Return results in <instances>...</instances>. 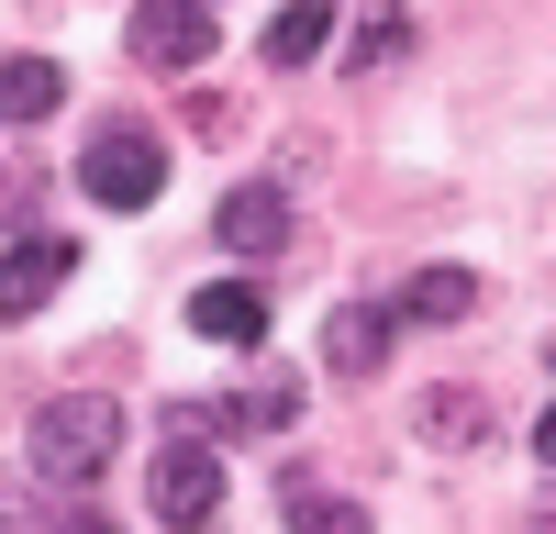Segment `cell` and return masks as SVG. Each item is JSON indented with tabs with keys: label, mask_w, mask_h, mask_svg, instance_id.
Instances as JSON below:
<instances>
[{
	"label": "cell",
	"mask_w": 556,
	"mask_h": 534,
	"mask_svg": "<svg viewBox=\"0 0 556 534\" xmlns=\"http://www.w3.org/2000/svg\"><path fill=\"white\" fill-rule=\"evenodd\" d=\"M112 445H123V400L112 390H56L34 412V434H23V457H34L45 490H89L112 468Z\"/></svg>",
	"instance_id": "6da1fadb"
},
{
	"label": "cell",
	"mask_w": 556,
	"mask_h": 534,
	"mask_svg": "<svg viewBox=\"0 0 556 534\" xmlns=\"http://www.w3.org/2000/svg\"><path fill=\"white\" fill-rule=\"evenodd\" d=\"M156 178H167V145H156L146 123H101V134L78 145V190L101 201V212H146Z\"/></svg>",
	"instance_id": "7a4b0ae2"
},
{
	"label": "cell",
	"mask_w": 556,
	"mask_h": 534,
	"mask_svg": "<svg viewBox=\"0 0 556 534\" xmlns=\"http://www.w3.org/2000/svg\"><path fill=\"white\" fill-rule=\"evenodd\" d=\"M146 501H156V523H167V534H201V523L223 512L212 434H167V457H156V479H146Z\"/></svg>",
	"instance_id": "3957f363"
},
{
	"label": "cell",
	"mask_w": 556,
	"mask_h": 534,
	"mask_svg": "<svg viewBox=\"0 0 556 534\" xmlns=\"http://www.w3.org/2000/svg\"><path fill=\"white\" fill-rule=\"evenodd\" d=\"M134 56L146 67H201L212 56V12L201 0H134Z\"/></svg>",
	"instance_id": "277c9868"
},
{
	"label": "cell",
	"mask_w": 556,
	"mask_h": 534,
	"mask_svg": "<svg viewBox=\"0 0 556 534\" xmlns=\"http://www.w3.org/2000/svg\"><path fill=\"white\" fill-rule=\"evenodd\" d=\"M67 245L56 234H23V245H0V323H23V312H45V301H56L67 290Z\"/></svg>",
	"instance_id": "5b68a950"
},
{
	"label": "cell",
	"mask_w": 556,
	"mask_h": 534,
	"mask_svg": "<svg viewBox=\"0 0 556 534\" xmlns=\"http://www.w3.org/2000/svg\"><path fill=\"white\" fill-rule=\"evenodd\" d=\"M212 234L235 245V256H278V245H290V201H278V190H256V178H245V190H223Z\"/></svg>",
	"instance_id": "8992f818"
},
{
	"label": "cell",
	"mask_w": 556,
	"mask_h": 534,
	"mask_svg": "<svg viewBox=\"0 0 556 534\" xmlns=\"http://www.w3.org/2000/svg\"><path fill=\"white\" fill-rule=\"evenodd\" d=\"M190 323H201L212 345H267V290H256V279H212V290L190 301Z\"/></svg>",
	"instance_id": "52a82bcc"
},
{
	"label": "cell",
	"mask_w": 556,
	"mask_h": 534,
	"mask_svg": "<svg viewBox=\"0 0 556 534\" xmlns=\"http://www.w3.org/2000/svg\"><path fill=\"white\" fill-rule=\"evenodd\" d=\"M379 356H390V312L379 301H345L334 323H323V368H334V379H367Z\"/></svg>",
	"instance_id": "ba28073f"
},
{
	"label": "cell",
	"mask_w": 556,
	"mask_h": 534,
	"mask_svg": "<svg viewBox=\"0 0 556 534\" xmlns=\"http://www.w3.org/2000/svg\"><path fill=\"white\" fill-rule=\"evenodd\" d=\"M301 423V379L290 368H256L235 400H223V434H290Z\"/></svg>",
	"instance_id": "9c48e42d"
},
{
	"label": "cell",
	"mask_w": 556,
	"mask_h": 534,
	"mask_svg": "<svg viewBox=\"0 0 556 534\" xmlns=\"http://www.w3.org/2000/svg\"><path fill=\"white\" fill-rule=\"evenodd\" d=\"M323 44H334V0H278V23H267V67H312Z\"/></svg>",
	"instance_id": "30bf717a"
},
{
	"label": "cell",
	"mask_w": 556,
	"mask_h": 534,
	"mask_svg": "<svg viewBox=\"0 0 556 534\" xmlns=\"http://www.w3.org/2000/svg\"><path fill=\"white\" fill-rule=\"evenodd\" d=\"M56 101H67L56 56H12V67H0V123H45Z\"/></svg>",
	"instance_id": "8fae6325"
},
{
	"label": "cell",
	"mask_w": 556,
	"mask_h": 534,
	"mask_svg": "<svg viewBox=\"0 0 556 534\" xmlns=\"http://www.w3.org/2000/svg\"><path fill=\"white\" fill-rule=\"evenodd\" d=\"M412 434H424V445H479L490 434V400L479 390H434L424 412H412Z\"/></svg>",
	"instance_id": "7c38bea8"
},
{
	"label": "cell",
	"mask_w": 556,
	"mask_h": 534,
	"mask_svg": "<svg viewBox=\"0 0 556 534\" xmlns=\"http://www.w3.org/2000/svg\"><path fill=\"white\" fill-rule=\"evenodd\" d=\"M468 301H479V279H468V267H424V279L401 290V312H412V323H456Z\"/></svg>",
	"instance_id": "4fadbf2b"
},
{
	"label": "cell",
	"mask_w": 556,
	"mask_h": 534,
	"mask_svg": "<svg viewBox=\"0 0 556 534\" xmlns=\"http://www.w3.org/2000/svg\"><path fill=\"white\" fill-rule=\"evenodd\" d=\"M401 44H412V23H401V12H390V0H379V12H367V23L345 34V67L367 78V67H390V56H401Z\"/></svg>",
	"instance_id": "5bb4252c"
},
{
	"label": "cell",
	"mask_w": 556,
	"mask_h": 534,
	"mask_svg": "<svg viewBox=\"0 0 556 534\" xmlns=\"http://www.w3.org/2000/svg\"><path fill=\"white\" fill-rule=\"evenodd\" d=\"M290 534H367V512H345V501H312V490H290Z\"/></svg>",
	"instance_id": "9a60e30c"
},
{
	"label": "cell",
	"mask_w": 556,
	"mask_h": 534,
	"mask_svg": "<svg viewBox=\"0 0 556 534\" xmlns=\"http://www.w3.org/2000/svg\"><path fill=\"white\" fill-rule=\"evenodd\" d=\"M534 457H545V468H556V412H545V423H534Z\"/></svg>",
	"instance_id": "2e32d148"
}]
</instances>
